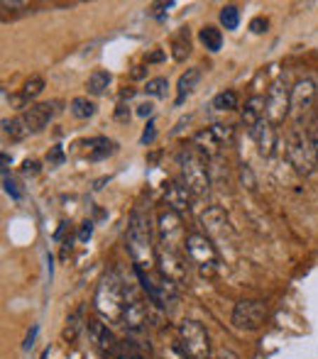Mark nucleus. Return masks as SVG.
Returning <instances> with one entry per match:
<instances>
[{"label":"nucleus","mask_w":318,"mask_h":359,"mask_svg":"<svg viewBox=\"0 0 318 359\" xmlns=\"http://www.w3.org/2000/svg\"><path fill=\"white\" fill-rule=\"evenodd\" d=\"M213 108L225 110V113H228V110H235L238 108V93H235V90H220V93L213 98Z\"/></svg>","instance_id":"obj_25"},{"label":"nucleus","mask_w":318,"mask_h":359,"mask_svg":"<svg viewBox=\"0 0 318 359\" xmlns=\"http://www.w3.org/2000/svg\"><path fill=\"white\" fill-rule=\"evenodd\" d=\"M233 137H235V128L233 125H211V128L201 130V133L194 135V140H191V147H194L196 151H199L201 156H204L206 161L208 159H218L220 151L225 149V147L233 144Z\"/></svg>","instance_id":"obj_7"},{"label":"nucleus","mask_w":318,"mask_h":359,"mask_svg":"<svg viewBox=\"0 0 318 359\" xmlns=\"http://www.w3.org/2000/svg\"><path fill=\"white\" fill-rule=\"evenodd\" d=\"M191 191L184 186V181H169L164 189V203L169 210H174L176 215H184L191 210Z\"/></svg>","instance_id":"obj_16"},{"label":"nucleus","mask_w":318,"mask_h":359,"mask_svg":"<svg viewBox=\"0 0 318 359\" xmlns=\"http://www.w3.org/2000/svg\"><path fill=\"white\" fill-rule=\"evenodd\" d=\"M286 159L294 166L296 174L309 176L316 171L318 166V144L309 137V133H301V130H291L289 137H286Z\"/></svg>","instance_id":"obj_5"},{"label":"nucleus","mask_w":318,"mask_h":359,"mask_svg":"<svg viewBox=\"0 0 318 359\" xmlns=\"http://www.w3.org/2000/svg\"><path fill=\"white\" fill-rule=\"evenodd\" d=\"M115 359H143V357H135V355H120V357H115Z\"/></svg>","instance_id":"obj_41"},{"label":"nucleus","mask_w":318,"mask_h":359,"mask_svg":"<svg viewBox=\"0 0 318 359\" xmlns=\"http://www.w3.org/2000/svg\"><path fill=\"white\" fill-rule=\"evenodd\" d=\"M189 52H191V42H189V29H181L179 32V37L174 39V59L176 62H181L184 57H189Z\"/></svg>","instance_id":"obj_28"},{"label":"nucleus","mask_w":318,"mask_h":359,"mask_svg":"<svg viewBox=\"0 0 318 359\" xmlns=\"http://www.w3.org/2000/svg\"><path fill=\"white\" fill-rule=\"evenodd\" d=\"M250 137L255 140L257 151H260L262 156H267V159H270V156L274 154V149H277V128L267 118L262 120L255 130H252Z\"/></svg>","instance_id":"obj_17"},{"label":"nucleus","mask_w":318,"mask_h":359,"mask_svg":"<svg viewBox=\"0 0 318 359\" xmlns=\"http://www.w3.org/2000/svg\"><path fill=\"white\" fill-rule=\"evenodd\" d=\"M240 118H242V125H245L247 133H252V130L265 120V98H262V95H252V98H247Z\"/></svg>","instance_id":"obj_18"},{"label":"nucleus","mask_w":318,"mask_h":359,"mask_svg":"<svg viewBox=\"0 0 318 359\" xmlns=\"http://www.w3.org/2000/svg\"><path fill=\"white\" fill-rule=\"evenodd\" d=\"M291 113V88H286L284 81L272 83L270 93L265 98V118L272 125H281L286 120V115Z\"/></svg>","instance_id":"obj_10"},{"label":"nucleus","mask_w":318,"mask_h":359,"mask_svg":"<svg viewBox=\"0 0 318 359\" xmlns=\"http://www.w3.org/2000/svg\"><path fill=\"white\" fill-rule=\"evenodd\" d=\"M125 296H128V306H125V316H123V325L128 332L140 335V332L147 330V320H150V311L143 303V298L135 296L133 291L125 288Z\"/></svg>","instance_id":"obj_13"},{"label":"nucleus","mask_w":318,"mask_h":359,"mask_svg":"<svg viewBox=\"0 0 318 359\" xmlns=\"http://www.w3.org/2000/svg\"><path fill=\"white\" fill-rule=\"evenodd\" d=\"M69 110H72V115L77 120H88V118H93L95 105L91 103L88 98H74L72 105H69Z\"/></svg>","instance_id":"obj_24"},{"label":"nucleus","mask_w":318,"mask_h":359,"mask_svg":"<svg viewBox=\"0 0 318 359\" xmlns=\"http://www.w3.org/2000/svg\"><path fill=\"white\" fill-rule=\"evenodd\" d=\"M316 93H318V86L314 79H301L294 83L291 88V115H294V123H296V130H299L301 120L311 113L316 103Z\"/></svg>","instance_id":"obj_12"},{"label":"nucleus","mask_w":318,"mask_h":359,"mask_svg":"<svg viewBox=\"0 0 318 359\" xmlns=\"http://www.w3.org/2000/svg\"><path fill=\"white\" fill-rule=\"evenodd\" d=\"M34 337H37V327H32V332H29V335H27V342H25V350H29V347H32Z\"/></svg>","instance_id":"obj_38"},{"label":"nucleus","mask_w":318,"mask_h":359,"mask_svg":"<svg viewBox=\"0 0 318 359\" xmlns=\"http://www.w3.org/2000/svg\"><path fill=\"white\" fill-rule=\"evenodd\" d=\"M128 252L133 257L135 269L152 271V266L157 264V250L152 245V225L150 217L143 210H133L128 222Z\"/></svg>","instance_id":"obj_1"},{"label":"nucleus","mask_w":318,"mask_h":359,"mask_svg":"<svg viewBox=\"0 0 318 359\" xmlns=\"http://www.w3.org/2000/svg\"><path fill=\"white\" fill-rule=\"evenodd\" d=\"M176 164L181 171V181L194 196H206L211 189V174L206 159L194 149V147H184L176 154Z\"/></svg>","instance_id":"obj_4"},{"label":"nucleus","mask_w":318,"mask_h":359,"mask_svg":"<svg viewBox=\"0 0 318 359\" xmlns=\"http://www.w3.org/2000/svg\"><path fill=\"white\" fill-rule=\"evenodd\" d=\"M179 347L189 359H208L211 357V337L206 327L199 320H186L179 323Z\"/></svg>","instance_id":"obj_8"},{"label":"nucleus","mask_w":318,"mask_h":359,"mask_svg":"<svg viewBox=\"0 0 318 359\" xmlns=\"http://www.w3.org/2000/svg\"><path fill=\"white\" fill-rule=\"evenodd\" d=\"M110 81H113V76H110L108 72H103V69H95V72L88 76V83H86V88H88L91 95H103L105 88L110 86Z\"/></svg>","instance_id":"obj_21"},{"label":"nucleus","mask_w":318,"mask_h":359,"mask_svg":"<svg viewBox=\"0 0 318 359\" xmlns=\"http://www.w3.org/2000/svg\"><path fill=\"white\" fill-rule=\"evenodd\" d=\"M91 235H93V222L88 220V222H84V227H81V232H79V240H81V242H86Z\"/></svg>","instance_id":"obj_34"},{"label":"nucleus","mask_w":318,"mask_h":359,"mask_svg":"<svg viewBox=\"0 0 318 359\" xmlns=\"http://www.w3.org/2000/svg\"><path fill=\"white\" fill-rule=\"evenodd\" d=\"M157 264H159V274L171 279L174 284H181L186 279V259L181 257V252L174 250H157Z\"/></svg>","instance_id":"obj_15"},{"label":"nucleus","mask_w":318,"mask_h":359,"mask_svg":"<svg viewBox=\"0 0 318 359\" xmlns=\"http://www.w3.org/2000/svg\"><path fill=\"white\" fill-rule=\"evenodd\" d=\"M250 29H252L255 34H262V32L267 29V20H265V18H255V20L250 22Z\"/></svg>","instance_id":"obj_33"},{"label":"nucleus","mask_w":318,"mask_h":359,"mask_svg":"<svg viewBox=\"0 0 318 359\" xmlns=\"http://www.w3.org/2000/svg\"><path fill=\"white\" fill-rule=\"evenodd\" d=\"M152 113H154V105L152 103H140L138 105V115H140V118H150Z\"/></svg>","instance_id":"obj_35"},{"label":"nucleus","mask_w":318,"mask_h":359,"mask_svg":"<svg viewBox=\"0 0 318 359\" xmlns=\"http://www.w3.org/2000/svg\"><path fill=\"white\" fill-rule=\"evenodd\" d=\"M3 186H5V194H8L13 201H20V198H22V191H20V189H18V184H15V181L10 179L8 171H3Z\"/></svg>","instance_id":"obj_30"},{"label":"nucleus","mask_w":318,"mask_h":359,"mask_svg":"<svg viewBox=\"0 0 318 359\" xmlns=\"http://www.w3.org/2000/svg\"><path fill=\"white\" fill-rule=\"evenodd\" d=\"M93 306L98 311L100 318H105L108 323H123L125 306H128V296H125V286L120 284L118 274L110 271L100 279L98 288H95Z\"/></svg>","instance_id":"obj_3"},{"label":"nucleus","mask_w":318,"mask_h":359,"mask_svg":"<svg viewBox=\"0 0 318 359\" xmlns=\"http://www.w3.org/2000/svg\"><path fill=\"white\" fill-rule=\"evenodd\" d=\"M199 37H201V44H204L208 52H218V49L223 47V34H220L218 27H204Z\"/></svg>","instance_id":"obj_23"},{"label":"nucleus","mask_w":318,"mask_h":359,"mask_svg":"<svg viewBox=\"0 0 318 359\" xmlns=\"http://www.w3.org/2000/svg\"><path fill=\"white\" fill-rule=\"evenodd\" d=\"M57 115V103H37L25 108L18 118L3 120V133L15 142H22L29 135H37L47 128Z\"/></svg>","instance_id":"obj_2"},{"label":"nucleus","mask_w":318,"mask_h":359,"mask_svg":"<svg viewBox=\"0 0 318 359\" xmlns=\"http://www.w3.org/2000/svg\"><path fill=\"white\" fill-rule=\"evenodd\" d=\"M213 359H238V355H235V352H230V350H218Z\"/></svg>","instance_id":"obj_37"},{"label":"nucleus","mask_w":318,"mask_h":359,"mask_svg":"<svg viewBox=\"0 0 318 359\" xmlns=\"http://www.w3.org/2000/svg\"><path fill=\"white\" fill-rule=\"evenodd\" d=\"M143 76H145V67H135L133 79H143Z\"/></svg>","instance_id":"obj_40"},{"label":"nucleus","mask_w":318,"mask_h":359,"mask_svg":"<svg viewBox=\"0 0 318 359\" xmlns=\"http://www.w3.org/2000/svg\"><path fill=\"white\" fill-rule=\"evenodd\" d=\"M37 171H39V164L34 159H27L22 164V174H37Z\"/></svg>","instance_id":"obj_36"},{"label":"nucleus","mask_w":318,"mask_h":359,"mask_svg":"<svg viewBox=\"0 0 318 359\" xmlns=\"http://www.w3.org/2000/svg\"><path fill=\"white\" fill-rule=\"evenodd\" d=\"M220 25H223L225 29H238L240 10L235 8V5H225V8L220 10Z\"/></svg>","instance_id":"obj_27"},{"label":"nucleus","mask_w":318,"mask_h":359,"mask_svg":"<svg viewBox=\"0 0 318 359\" xmlns=\"http://www.w3.org/2000/svg\"><path fill=\"white\" fill-rule=\"evenodd\" d=\"M199 81H201V69L199 67L186 69V72L181 74L179 83H176V105H181L191 93H194V88L199 86Z\"/></svg>","instance_id":"obj_19"},{"label":"nucleus","mask_w":318,"mask_h":359,"mask_svg":"<svg viewBox=\"0 0 318 359\" xmlns=\"http://www.w3.org/2000/svg\"><path fill=\"white\" fill-rule=\"evenodd\" d=\"M44 90V79H39V76H32V79L25 83V88H22V93H20V98H18V105L22 108L27 100H34L39 93Z\"/></svg>","instance_id":"obj_22"},{"label":"nucleus","mask_w":318,"mask_h":359,"mask_svg":"<svg viewBox=\"0 0 318 359\" xmlns=\"http://www.w3.org/2000/svg\"><path fill=\"white\" fill-rule=\"evenodd\" d=\"M86 147H88V159H93V161L108 159V156L115 154V149H118V144L108 137H93L86 142Z\"/></svg>","instance_id":"obj_20"},{"label":"nucleus","mask_w":318,"mask_h":359,"mask_svg":"<svg viewBox=\"0 0 318 359\" xmlns=\"http://www.w3.org/2000/svg\"><path fill=\"white\" fill-rule=\"evenodd\" d=\"M154 135H157V125H154V120H150L147 128H145V133H143V144H150V142H152Z\"/></svg>","instance_id":"obj_32"},{"label":"nucleus","mask_w":318,"mask_h":359,"mask_svg":"<svg viewBox=\"0 0 318 359\" xmlns=\"http://www.w3.org/2000/svg\"><path fill=\"white\" fill-rule=\"evenodd\" d=\"M161 59H164V54H161V52H154V54H150L147 62H161Z\"/></svg>","instance_id":"obj_39"},{"label":"nucleus","mask_w":318,"mask_h":359,"mask_svg":"<svg viewBox=\"0 0 318 359\" xmlns=\"http://www.w3.org/2000/svg\"><path fill=\"white\" fill-rule=\"evenodd\" d=\"M166 90H169V81L161 79V76L147 81V86H145V93L152 95V98H166Z\"/></svg>","instance_id":"obj_29"},{"label":"nucleus","mask_w":318,"mask_h":359,"mask_svg":"<svg viewBox=\"0 0 318 359\" xmlns=\"http://www.w3.org/2000/svg\"><path fill=\"white\" fill-rule=\"evenodd\" d=\"M81 318H84V308H77V311L69 316V320H67V330H64V337L67 340H77L79 337V332H81V327H84V323H81Z\"/></svg>","instance_id":"obj_26"},{"label":"nucleus","mask_w":318,"mask_h":359,"mask_svg":"<svg viewBox=\"0 0 318 359\" xmlns=\"http://www.w3.org/2000/svg\"><path fill=\"white\" fill-rule=\"evenodd\" d=\"M86 330H88L91 345H93L95 350L100 352V355L110 357V359L118 355V345H120V342L115 340V335L110 332V327L103 325L98 318H91V320H86Z\"/></svg>","instance_id":"obj_14"},{"label":"nucleus","mask_w":318,"mask_h":359,"mask_svg":"<svg viewBox=\"0 0 318 359\" xmlns=\"http://www.w3.org/2000/svg\"><path fill=\"white\" fill-rule=\"evenodd\" d=\"M157 232H159V247L164 250L181 252L186 245L184 237V225H181V215H176L174 210L164 208L157 213Z\"/></svg>","instance_id":"obj_9"},{"label":"nucleus","mask_w":318,"mask_h":359,"mask_svg":"<svg viewBox=\"0 0 318 359\" xmlns=\"http://www.w3.org/2000/svg\"><path fill=\"white\" fill-rule=\"evenodd\" d=\"M184 252L191 264L201 271V276H216L220 259H218V250H216V245L211 242L208 235H204V232H189L186 235Z\"/></svg>","instance_id":"obj_6"},{"label":"nucleus","mask_w":318,"mask_h":359,"mask_svg":"<svg viewBox=\"0 0 318 359\" xmlns=\"http://www.w3.org/2000/svg\"><path fill=\"white\" fill-rule=\"evenodd\" d=\"M47 164L49 166H59V164H64V151H62V147H52V151L47 154Z\"/></svg>","instance_id":"obj_31"},{"label":"nucleus","mask_w":318,"mask_h":359,"mask_svg":"<svg viewBox=\"0 0 318 359\" xmlns=\"http://www.w3.org/2000/svg\"><path fill=\"white\" fill-rule=\"evenodd\" d=\"M267 318V306L260 298H242L233 308V325L240 330H257Z\"/></svg>","instance_id":"obj_11"}]
</instances>
